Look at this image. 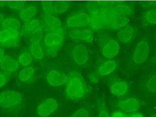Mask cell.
<instances>
[{"mask_svg":"<svg viewBox=\"0 0 156 117\" xmlns=\"http://www.w3.org/2000/svg\"><path fill=\"white\" fill-rule=\"evenodd\" d=\"M26 5L25 1H0V8L7 7L16 12H21Z\"/></svg>","mask_w":156,"mask_h":117,"instance_id":"d6986e66","label":"cell"},{"mask_svg":"<svg viewBox=\"0 0 156 117\" xmlns=\"http://www.w3.org/2000/svg\"><path fill=\"white\" fill-rule=\"evenodd\" d=\"M68 27L79 29L90 26V15L84 12H78L70 15L66 20Z\"/></svg>","mask_w":156,"mask_h":117,"instance_id":"8992f818","label":"cell"},{"mask_svg":"<svg viewBox=\"0 0 156 117\" xmlns=\"http://www.w3.org/2000/svg\"><path fill=\"white\" fill-rule=\"evenodd\" d=\"M30 52L33 57L37 59H42L44 56V49L40 43H32Z\"/></svg>","mask_w":156,"mask_h":117,"instance_id":"d4e9b609","label":"cell"},{"mask_svg":"<svg viewBox=\"0 0 156 117\" xmlns=\"http://www.w3.org/2000/svg\"><path fill=\"white\" fill-rule=\"evenodd\" d=\"M72 54L74 60L78 65H84L88 58L87 48L83 44H76L73 49Z\"/></svg>","mask_w":156,"mask_h":117,"instance_id":"30bf717a","label":"cell"},{"mask_svg":"<svg viewBox=\"0 0 156 117\" xmlns=\"http://www.w3.org/2000/svg\"><path fill=\"white\" fill-rule=\"evenodd\" d=\"M30 36V40L32 43H41L44 37V31L41 26H40L35 29Z\"/></svg>","mask_w":156,"mask_h":117,"instance_id":"f1b7e54d","label":"cell"},{"mask_svg":"<svg viewBox=\"0 0 156 117\" xmlns=\"http://www.w3.org/2000/svg\"><path fill=\"white\" fill-rule=\"evenodd\" d=\"M4 19H5V16L2 13L0 12V24H1Z\"/></svg>","mask_w":156,"mask_h":117,"instance_id":"ab89813d","label":"cell"},{"mask_svg":"<svg viewBox=\"0 0 156 117\" xmlns=\"http://www.w3.org/2000/svg\"><path fill=\"white\" fill-rule=\"evenodd\" d=\"M1 26L4 29H8L18 30L20 28L21 24L18 19L13 18H8L4 19Z\"/></svg>","mask_w":156,"mask_h":117,"instance_id":"cb8c5ba5","label":"cell"},{"mask_svg":"<svg viewBox=\"0 0 156 117\" xmlns=\"http://www.w3.org/2000/svg\"><path fill=\"white\" fill-rule=\"evenodd\" d=\"M117 66V64L115 61L109 60L99 68L98 73L100 76H108L115 70Z\"/></svg>","mask_w":156,"mask_h":117,"instance_id":"44dd1931","label":"cell"},{"mask_svg":"<svg viewBox=\"0 0 156 117\" xmlns=\"http://www.w3.org/2000/svg\"><path fill=\"white\" fill-rule=\"evenodd\" d=\"M118 105L122 111L129 113L136 112L138 111L140 107V102L134 98L120 100Z\"/></svg>","mask_w":156,"mask_h":117,"instance_id":"7c38bea8","label":"cell"},{"mask_svg":"<svg viewBox=\"0 0 156 117\" xmlns=\"http://www.w3.org/2000/svg\"><path fill=\"white\" fill-rule=\"evenodd\" d=\"M98 117H111L108 110L106 105V103L104 98H101L98 101Z\"/></svg>","mask_w":156,"mask_h":117,"instance_id":"83f0119b","label":"cell"},{"mask_svg":"<svg viewBox=\"0 0 156 117\" xmlns=\"http://www.w3.org/2000/svg\"><path fill=\"white\" fill-rule=\"evenodd\" d=\"M23 102V97L19 92L9 90L0 93V107L5 109H18Z\"/></svg>","mask_w":156,"mask_h":117,"instance_id":"3957f363","label":"cell"},{"mask_svg":"<svg viewBox=\"0 0 156 117\" xmlns=\"http://www.w3.org/2000/svg\"><path fill=\"white\" fill-rule=\"evenodd\" d=\"M111 9L98 13L90 14V26L93 29L99 30L109 27L114 17Z\"/></svg>","mask_w":156,"mask_h":117,"instance_id":"5b68a950","label":"cell"},{"mask_svg":"<svg viewBox=\"0 0 156 117\" xmlns=\"http://www.w3.org/2000/svg\"><path fill=\"white\" fill-rule=\"evenodd\" d=\"M128 115L122 111H115L111 115V117H128Z\"/></svg>","mask_w":156,"mask_h":117,"instance_id":"8d00e7d4","label":"cell"},{"mask_svg":"<svg viewBox=\"0 0 156 117\" xmlns=\"http://www.w3.org/2000/svg\"><path fill=\"white\" fill-rule=\"evenodd\" d=\"M35 72L34 68L32 67H28L23 68L19 72V78L21 81L26 82L31 79Z\"/></svg>","mask_w":156,"mask_h":117,"instance_id":"484cf974","label":"cell"},{"mask_svg":"<svg viewBox=\"0 0 156 117\" xmlns=\"http://www.w3.org/2000/svg\"><path fill=\"white\" fill-rule=\"evenodd\" d=\"M120 49L119 44L115 40H111L102 48V54L105 58L111 59L119 53Z\"/></svg>","mask_w":156,"mask_h":117,"instance_id":"5bb4252c","label":"cell"},{"mask_svg":"<svg viewBox=\"0 0 156 117\" xmlns=\"http://www.w3.org/2000/svg\"><path fill=\"white\" fill-rule=\"evenodd\" d=\"M71 117H89L88 110L82 107L76 111Z\"/></svg>","mask_w":156,"mask_h":117,"instance_id":"e575fe53","label":"cell"},{"mask_svg":"<svg viewBox=\"0 0 156 117\" xmlns=\"http://www.w3.org/2000/svg\"><path fill=\"white\" fill-rule=\"evenodd\" d=\"M147 90L150 92L155 93L156 92V76L154 74L149 79L147 83Z\"/></svg>","mask_w":156,"mask_h":117,"instance_id":"836d02e7","label":"cell"},{"mask_svg":"<svg viewBox=\"0 0 156 117\" xmlns=\"http://www.w3.org/2000/svg\"><path fill=\"white\" fill-rule=\"evenodd\" d=\"M10 78L9 74L4 73H0V88L5 85Z\"/></svg>","mask_w":156,"mask_h":117,"instance_id":"d590c367","label":"cell"},{"mask_svg":"<svg viewBox=\"0 0 156 117\" xmlns=\"http://www.w3.org/2000/svg\"><path fill=\"white\" fill-rule=\"evenodd\" d=\"M20 37L18 30L4 29L0 31V45L5 48H15L19 45Z\"/></svg>","mask_w":156,"mask_h":117,"instance_id":"277c9868","label":"cell"},{"mask_svg":"<svg viewBox=\"0 0 156 117\" xmlns=\"http://www.w3.org/2000/svg\"><path fill=\"white\" fill-rule=\"evenodd\" d=\"M67 76L59 71L52 70L48 74L47 76L49 84L54 87L64 85L66 83Z\"/></svg>","mask_w":156,"mask_h":117,"instance_id":"9c48e42d","label":"cell"},{"mask_svg":"<svg viewBox=\"0 0 156 117\" xmlns=\"http://www.w3.org/2000/svg\"><path fill=\"white\" fill-rule=\"evenodd\" d=\"M65 94L71 100L78 101L84 98L88 89L84 79L80 73L73 71L67 76L65 83Z\"/></svg>","mask_w":156,"mask_h":117,"instance_id":"6da1fadb","label":"cell"},{"mask_svg":"<svg viewBox=\"0 0 156 117\" xmlns=\"http://www.w3.org/2000/svg\"><path fill=\"white\" fill-rule=\"evenodd\" d=\"M40 26V22L38 20L33 19L27 22L25 24L23 32L26 34H30L35 29Z\"/></svg>","mask_w":156,"mask_h":117,"instance_id":"4316f807","label":"cell"},{"mask_svg":"<svg viewBox=\"0 0 156 117\" xmlns=\"http://www.w3.org/2000/svg\"><path fill=\"white\" fill-rule=\"evenodd\" d=\"M129 22V18L122 16H115L113 18L109 27L114 30L123 28L127 26Z\"/></svg>","mask_w":156,"mask_h":117,"instance_id":"603a6c76","label":"cell"},{"mask_svg":"<svg viewBox=\"0 0 156 117\" xmlns=\"http://www.w3.org/2000/svg\"><path fill=\"white\" fill-rule=\"evenodd\" d=\"M44 20L46 25L50 29V31H58L63 28L61 21L53 15H45Z\"/></svg>","mask_w":156,"mask_h":117,"instance_id":"ac0fdd59","label":"cell"},{"mask_svg":"<svg viewBox=\"0 0 156 117\" xmlns=\"http://www.w3.org/2000/svg\"><path fill=\"white\" fill-rule=\"evenodd\" d=\"M42 8L45 15H52L54 12V3L51 1H44L41 2Z\"/></svg>","mask_w":156,"mask_h":117,"instance_id":"d6a6232c","label":"cell"},{"mask_svg":"<svg viewBox=\"0 0 156 117\" xmlns=\"http://www.w3.org/2000/svg\"><path fill=\"white\" fill-rule=\"evenodd\" d=\"M63 28L56 31H50L44 36V49L48 55L54 56L58 53L63 45L65 39Z\"/></svg>","mask_w":156,"mask_h":117,"instance_id":"7a4b0ae2","label":"cell"},{"mask_svg":"<svg viewBox=\"0 0 156 117\" xmlns=\"http://www.w3.org/2000/svg\"><path fill=\"white\" fill-rule=\"evenodd\" d=\"M115 5V2H91L87 4V9L90 14H95L111 9Z\"/></svg>","mask_w":156,"mask_h":117,"instance_id":"9a60e30c","label":"cell"},{"mask_svg":"<svg viewBox=\"0 0 156 117\" xmlns=\"http://www.w3.org/2000/svg\"><path fill=\"white\" fill-rule=\"evenodd\" d=\"M132 12L133 9L131 6L128 5H115L111 9V12L113 17L122 16L128 18L132 14Z\"/></svg>","mask_w":156,"mask_h":117,"instance_id":"e0dca14e","label":"cell"},{"mask_svg":"<svg viewBox=\"0 0 156 117\" xmlns=\"http://www.w3.org/2000/svg\"><path fill=\"white\" fill-rule=\"evenodd\" d=\"M133 33V27L126 26L118 31L117 36L120 41L123 43H127L130 41Z\"/></svg>","mask_w":156,"mask_h":117,"instance_id":"ffe728a7","label":"cell"},{"mask_svg":"<svg viewBox=\"0 0 156 117\" xmlns=\"http://www.w3.org/2000/svg\"><path fill=\"white\" fill-rule=\"evenodd\" d=\"M68 35L73 40H82L88 43L91 42L94 39L92 31L88 29H73L69 32Z\"/></svg>","mask_w":156,"mask_h":117,"instance_id":"8fae6325","label":"cell"},{"mask_svg":"<svg viewBox=\"0 0 156 117\" xmlns=\"http://www.w3.org/2000/svg\"><path fill=\"white\" fill-rule=\"evenodd\" d=\"M69 4L65 1H56L54 3V12L61 14L67 12L69 8Z\"/></svg>","mask_w":156,"mask_h":117,"instance_id":"f546056e","label":"cell"},{"mask_svg":"<svg viewBox=\"0 0 156 117\" xmlns=\"http://www.w3.org/2000/svg\"><path fill=\"white\" fill-rule=\"evenodd\" d=\"M5 55V50L4 49L0 48V64L2 62Z\"/></svg>","mask_w":156,"mask_h":117,"instance_id":"74e56055","label":"cell"},{"mask_svg":"<svg viewBox=\"0 0 156 117\" xmlns=\"http://www.w3.org/2000/svg\"><path fill=\"white\" fill-rule=\"evenodd\" d=\"M37 8L36 6L30 5L21 11L20 17L22 21L27 22L31 20L32 18L37 14Z\"/></svg>","mask_w":156,"mask_h":117,"instance_id":"7402d4cb","label":"cell"},{"mask_svg":"<svg viewBox=\"0 0 156 117\" xmlns=\"http://www.w3.org/2000/svg\"><path fill=\"white\" fill-rule=\"evenodd\" d=\"M58 103L54 98H48L37 107V115L40 117H47L55 112L58 108Z\"/></svg>","mask_w":156,"mask_h":117,"instance_id":"52a82bcc","label":"cell"},{"mask_svg":"<svg viewBox=\"0 0 156 117\" xmlns=\"http://www.w3.org/2000/svg\"><path fill=\"white\" fill-rule=\"evenodd\" d=\"M150 47L148 43L145 41L140 42L136 45L133 55V60L135 63H143L148 58Z\"/></svg>","mask_w":156,"mask_h":117,"instance_id":"ba28073f","label":"cell"},{"mask_svg":"<svg viewBox=\"0 0 156 117\" xmlns=\"http://www.w3.org/2000/svg\"><path fill=\"white\" fill-rule=\"evenodd\" d=\"M128 87L129 86L126 82L121 81L113 83L110 87V90L113 95L120 97L126 94Z\"/></svg>","mask_w":156,"mask_h":117,"instance_id":"2e32d148","label":"cell"},{"mask_svg":"<svg viewBox=\"0 0 156 117\" xmlns=\"http://www.w3.org/2000/svg\"><path fill=\"white\" fill-rule=\"evenodd\" d=\"M150 117H156V115H152V116Z\"/></svg>","mask_w":156,"mask_h":117,"instance_id":"60d3db41","label":"cell"},{"mask_svg":"<svg viewBox=\"0 0 156 117\" xmlns=\"http://www.w3.org/2000/svg\"><path fill=\"white\" fill-rule=\"evenodd\" d=\"M33 58L31 55L27 51H25L20 54L18 59V62L23 66H27L31 64Z\"/></svg>","mask_w":156,"mask_h":117,"instance_id":"1f68e13d","label":"cell"},{"mask_svg":"<svg viewBox=\"0 0 156 117\" xmlns=\"http://www.w3.org/2000/svg\"><path fill=\"white\" fill-rule=\"evenodd\" d=\"M1 68L5 73H13L17 71L19 67V62L15 58L9 55H5L1 62Z\"/></svg>","mask_w":156,"mask_h":117,"instance_id":"4fadbf2b","label":"cell"},{"mask_svg":"<svg viewBox=\"0 0 156 117\" xmlns=\"http://www.w3.org/2000/svg\"><path fill=\"white\" fill-rule=\"evenodd\" d=\"M128 117H144L143 115L139 112H134L131 115H128Z\"/></svg>","mask_w":156,"mask_h":117,"instance_id":"f35d334b","label":"cell"},{"mask_svg":"<svg viewBox=\"0 0 156 117\" xmlns=\"http://www.w3.org/2000/svg\"><path fill=\"white\" fill-rule=\"evenodd\" d=\"M143 18L146 23L151 25L156 23V11L153 8L145 12L143 14Z\"/></svg>","mask_w":156,"mask_h":117,"instance_id":"4dcf8cb0","label":"cell"}]
</instances>
